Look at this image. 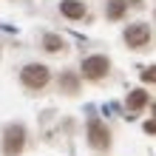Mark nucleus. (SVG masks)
Segmentation results:
<instances>
[{
	"label": "nucleus",
	"mask_w": 156,
	"mask_h": 156,
	"mask_svg": "<svg viewBox=\"0 0 156 156\" xmlns=\"http://www.w3.org/2000/svg\"><path fill=\"white\" fill-rule=\"evenodd\" d=\"M148 40H151V31H148V26H145V23H133V26H128V29H125V43L133 45V48L148 45Z\"/></svg>",
	"instance_id": "20e7f679"
},
{
	"label": "nucleus",
	"mask_w": 156,
	"mask_h": 156,
	"mask_svg": "<svg viewBox=\"0 0 156 156\" xmlns=\"http://www.w3.org/2000/svg\"><path fill=\"white\" fill-rule=\"evenodd\" d=\"M142 80H145V82H156V66L148 68V71H142Z\"/></svg>",
	"instance_id": "9d476101"
},
{
	"label": "nucleus",
	"mask_w": 156,
	"mask_h": 156,
	"mask_svg": "<svg viewBox=\"0 0 156 156\" xmlns=\"http://www.w3.org/2000/svg\"><path fill=\"white\" fill-rule=\"evenodd\" d=\"M145 102H148V91H133V94L128 97V108H131V111H136V108H142Z\"/></svg>",
	"instance_id": "0eeeda50"
},
{
	"label": "nucleus",
	"mask_w": 156,
	"mask_h": 156,
	"mask_svg": "<svg viewBox=\"0 0 156 156\" xmlns=\"http://www.w3.org/2000/svg\"><path fill=\"white\" fill-rule=\"evenodd\" d=\"M60 9H62V14H66V17H71V20H80V17L85 14V6H82L80 0H62Z\"/></svg>",
	"instance_id": "423d86ee"
},
{
	"label": "nucleus",
	"mask_w": 156,
	"mask_h": 156,
	"mask_svg": "<svg viewBox=\"0 0 156 156\" xmlns=\"http://www.w3.org/2000/svg\"><path fill=\"white\" fill-rule=\"evenodd\" d=\"M82 74H85L88 80H99L108 74V60L105 57H88L82 60Z\"/></svg>",
	"instance_id": "39448f33"
},
{
	"label": "nucleus",
	"mask_w": 156,
	"mask_h": 156,
	"mask_svg": "<svg viewBox=\"0 0 156 156\" xmlns=\"http://www.w3.org/2000/svg\"><path fill=\"white\" fill-rule=\"evenodd\" d=\"M153 111H156V108H153Z\"/></svg>",
	"instance_id": "9b49d317"
},
{
	"label": "nucleus",
	"mask_w": 156,
	"mask_h": 156,
	"mask_svg": "<svg viewBox=\"0 0 156 156\" xmlns=\"http://www.w3.org/2000/svg\"><path fill=\"white\" fill-rule=\"evenodd\" d=\"M20 80H23V85H29V88H43L45 82H48V68L37 66V62H34V66H26Z\"/></svg>",
	"instance_id": "f03ea898"
},
{
	"label": "nucleus",
	"mask_w": 156,
	"mask_h": 156,
	"mask_svg": "<svg viewBox=\"0 0 156 156\" xmlns=\"http://www.w3.org/2000/svg\"><path fill=\"white\" fill-rule=\"evenodd\" d=\"M26 145V131L20 125H9L6 133H3V153L6 156H17Z\"/></svg>",
	"instance_id": "f257e3e1"
},
{
	"label": "nucleus",
	"mask_w": 156,
	"mask_h": 156,
	"mask_svg": "<svg viewBox=\"0 0 156 156\" xmlns=\"http://www.w3.org/2000/svg\"><path fill=\"white\" fill-rule=\"evenodd\" d=\"M125 12V0H111V9H108V14L111 17H119Z\"/></svg>",
	"instance_id": "1a4fd4ad"
},
{
	"label": "nucleus",
	"mask_w": 156,
	"mask_h": 156,
	"mask_svg": "<svg viewBox=\"0 0 156 156\" xmlns=\"http://www.w3.org/2000/svg\"><path fill=\"white\" fill-rule=\"evenodd\" d=\"M43 43H45V51H60V48H62V40L54 37V34H45Z\"/></svg>",
	"instance_id": "6e6552de"
},
{
	"label": "nucleus",
	"mask_w": 156,
	"mask_h": 156,
	"mask_svg": "<svg viewBox=\"0 0 156 156\" xmlns=\"http://www.w3.org/2000/svg\"><path fill=\"white\" fill-rule=\"evenodd\" d=\"M88 142L94 145L97 151H105L111 145V136H108V128L99 122V119H91L88 122Z\"/></svg>",
	"instance_id": "7ed1b4c3"
}]
</instances>
